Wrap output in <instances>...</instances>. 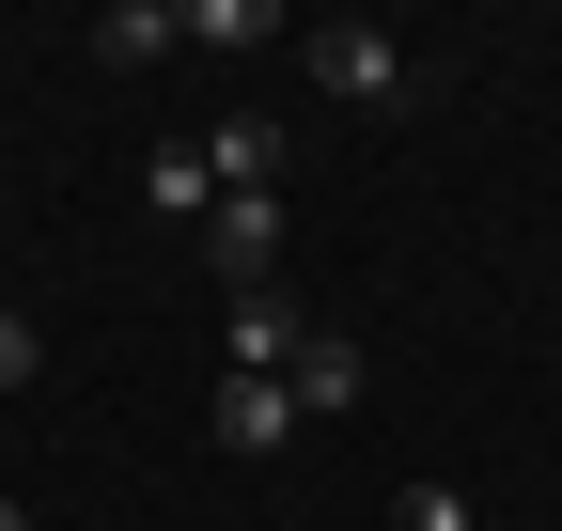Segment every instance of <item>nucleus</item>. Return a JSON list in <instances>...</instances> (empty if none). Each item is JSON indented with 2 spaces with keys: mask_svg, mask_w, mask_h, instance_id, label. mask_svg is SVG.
<instances>
[{
  "mask_svg": "<svg viewBox=\"0 0 562 531\" xmlns=\"http://www.w3.org/2000/svg\"><path fill=\"white\" fill-rule=\"evenodd\" d=\"M391 516H406V531H484V516H469V485H438V470H422V485H406Z\"/></svg>",
  "mask_w": 562,
  "mask_h": 531,
  "instance_id": "obj_10",
  "label": "nucleus"
},
{
  "mask_svg": "<svg viewBox=\"0 0 562 531\" xmlns=\"http://www.w3.org/2000/svg\"><path fill=\"white\" fill-rule=\"evenodd\" d=\"M32 375H47V328H32V313H0V391H32Z\"/></svg>",
  "mask_w": 562,
  "mask_h": 531,
  "instance_id": "obj_11",
  "label": "nucleus"
},
{
  "mask_svg": "<svg viewBox=\"0 0 562 531\" xmlns=\"http://www.w3.org/2000/svg\"><path fill=\"white\" fill-rule=\"evenodd\" d=\"M297 79L344 94V110H391V94H422V63H406L375 16H313V32H297Z\"/></svg>",
  "mask_w": 562,
  "mask_h": 531,
  "instance_id": "obj_1",
  "label": "nucleus"
},
{
  "mask_svg": "<svg viewBox=\"0 0 562 531\" xmlns=\"http://www.w3.org/2000/svg\"><path fill=\"white\" fill-rule=\"evenodd\" d=\"M172 47H188L172 0H110V16H94V63H172Z\"/></svg>",
  "mask_w": 562,
  "mask_h": 531,
  "instance_id": "obj_8",
  "label": "nucleus"
},
{
  "mask_svg": "<svg viewBox=\"0 0 562 531\" xmlns=\"http://www.w3.org/2000/svg\"><path fill=\"white\" fill-rule=\"evenodd\" d=\"M172 16H188V47H266V32H281L266 0H172Z\"/></svg>",
  "mask_w": 562,
  "mask_h": 531,
  "instance_id": "obj_9",
  "label": "nucleus"
},
{
  "mask_svg": "<svg viewBox=\"0 0 562 531\" xmlns=\"http://www.w3.org/2000/svg\"><path fill=\"white\" fill-rule=\"evenodd\" d=\"M281 391H297V422H344V407L375 391V360L344 344V328H313V344H297V375H281Z\"/></svg>",
  "mask_w": 562,
  "mask_h": 531,
  "instance_id": "obj_5",
  "label": "nucleus"
},
{
  "mask_svg": "<svg viewBox=\"0 0 562 531\" xmlns=\"http://www.w3.org/2000/svg\"><path fill=\"white\" fill-rule=\"evenodd\" d=\"M0 531H32V500H16V485H0Z\"/></svg>",
  "mask_w": 562,
  "mask_h": 531,
  "instance_id": "obj_12",
  "label": "nucleus"
},
{
  "mask_svg": "<svg viewBox=\"0 0 562 531\" xmlns=\"http://www.w3.org/2000/svg\"><path fill=\"white\" fill-rule=\"evenodd\" d=\"M203 438H220L235 470H266V453L297 438V391H281V375H220V391H203Z\"/></svg>",
  "mask_w": 562,
  "mask_h": 531,
  "instance_id": "obj_3",
  "label": "nucleus"
},
{
  "mask_svg": "<svg viewBox=\"0 0 562 531\" xmlns=\"http://www.w3.org/2000/svg\"><path fill=\"white\" fill-rule=\"evenodd\" d=\"M297 344H313L297 297H235V313H220V375H297Z\"/></svg>",
  "mask_w": 562,
  "mask_h": 531,
  "instance_id": "obj_4",
  "label": "nucleus"
},
{
  "mask_svg": "<svg viewBox=\"0 0 562 531\" xmlns=\"http://www.w3.org/2000/svg\"><path fill=\"white\" fill-rule=\"evenodd\" d=\"M188 250H203V282L266 297V266H281V188H220V219H203Z\"/></svg>",
  "mask_w": 562,
  "mask_h": 531,
  "instance_id": "obj_2",
  "label": "nucleus"
},
{
  "mask_svg": "<svg viewBox=\"0 0 562 531\" xmlns=\"http://www.w3.org/2000/svg\"><path fill=\"white\" fill-rule=\"evenodd\" d=\"M203 172H220V188H281V125L266 110H220V125H203Z\"/></svg>",
  "mask_w": 562,
  "mask_h": 531,
  "instance_id": "obj_7",
  "label": "nucleus"
},
{
  "mask_svg": "<svg viewBox=\"0 0 562 531\" xmlns=\"http://www.w3.org/2000/svg\"><path fill=\"white\" fill-rule=\"evenodd\" d=\"M140 204H157V219H220V172H203V142H157V157H140Z\"/></svg>",
  "mask_w": 562,
  "mask_h": 531,
  "instance_id": "obj_6",
  "label": "nucleus"
}]
</instances>
